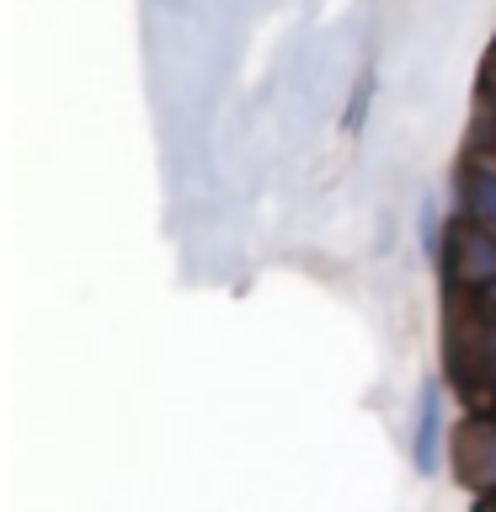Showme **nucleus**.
Masks as SVG:
<instances>
[{"mask_svg": "<svg viewBox=\"0 0 496 512\" xmlns=\"http://www.w3.org/2000/svg\"><path fill=\"white\" fill-rule=\"evenodd\" d=\"M448 278L459 288H496V235L459 224L448 235Z\"/></svg>", "mask_w": 496, "mask_h": 512, "instance_id": "f257e3e1", "label": "nucleus"}, {"mask_svg": "<svg viewBox=\"0 0 496 512\" xmlns=\"http://www.w3.org/2000/svg\"><path fill=\"white\" fill-rule=\"evenodd\" d=\"M454 470L470 491H491L496 486V422L470 416L454 432Z\"/></svg>", "mask_w": 496, "mask_h": 512, "instance_id": "f03ea898", "label": "nucleus"}, {"mask_svg": "<svg viewBox=\"0 0 496 512\" xmlns=\"http://www.w3.org/2000/svg\"><path fill=\"white\" fill-rule=\"evenodd\" d=\"M411 459H416V470H422V475L438 470V384H422V400H416Z\"/></svg>", "mask_w": 496, "mask_h": 512, "instance_id": "7ed1b4c3", "label": "nucleus"}, {"mask_svg": "<svg viewBox=\"0 0 496 512\" xmlns=\"http://www.w3.org/2000/svg\"><path fill=\"white\" fill-rule=\"evenodd\" d=\"M470 384L475 390H491L496 384V315H486L475 326V342H470Z\"/></svg>", "mask_w": 496, "mask_h": 512, "instance_id": "20e7f679", "label": "nucleus"}, {"mask_svg": "<svg viewBox=\"0 0 496 512\" xmlns=\"http://www.w3.org/2000/svg\"><path fill=\"white\" fill-rule=\"evenodd\" d=\"M464 198H470V214L475 219H486V224H496V176H470V182H464Z\"/></svg>", "mask_w": 496, "mask_h": 512, "instance_id": "39448f33", "label": "nucleus"}, {"mask_svg": "<svg viewBox=\"0 0 496 512\" xmlns=\"http://www.w3.org/2000/svg\"><path fill=\"white\" fill-rule=\"evenodd\" d=\"M480 91H486V96H491V102H496V48H491V59H486V70H480Z\"/></svg>", "mask_w": 496, "mask_h": 512, "instance_id": "423d86ee", "label": "nucleus"}, {"mask_svg": "<svg viewBox=\"0 0 496 512\" xmlns=\"http://www.w3.org/2000/svg\"><path fill=\"white\" fill-rule=\"evenodd\" d=\"M486 310L496 315V288H486Z\"/></svg>", "mask_w": 496, "mask_h": 512, "instance_id": "0eeeda50", "label": "nucleus"}]
</instances>
